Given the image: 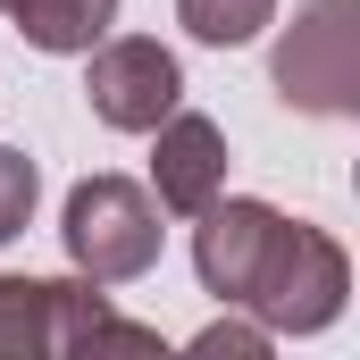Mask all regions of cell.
<instances>
[{
    "mask_svg": "<svg viewBox=\"0 0 360 360\" xmlns=\"http://www.w3.org/2000/svg\"><path fill=\"white\" fill-rule=\"evenodd\" d=\"M193 218H201L193 260H201V285L218 302L260 310L269 327H293V335H310V327H327L344 310L352 269H344V252L319 226L276 218L269 201H210Z\"/></svg>",
    "mask_w": 360,
    "mask_h": 360,
    "instance_id": "cell-1",
    "label": "cell"
},
{
    "mask_svg": "<svg viewBox=\"0 0 360 360\" xmlns=\"http://www.w3.org/2000/svg\"><path fill=\"white\" fill-rule=\"evenodd\" d=\"M68 260L92 276V285H126L160 260V210L134 193L126 176H92L68 193Z\"/></svg>",
    "mask_w": 360,
    "mask_h": 360,
    "instance_id": "cell-2",
    "label": "cell"
},
{
    "mask_svg": "<svg viewBox=\"0 0 360 360\" xmlns=\"http://www.w3.org/2000/svg\"><path fill=\"white\" fill-rule=\"evenodd\" d=\"M276 92L293 109H319V117H344L360 92V25L352 0H310L276 51Z\"/></svg>",
    "mask_w": 360,
    "mask_h": 360,
    "instance_id": "cell-3",
    "label": "cell"
},
{
    "mask_svg": "<svg viewBox=\"0 0 360 360\" xmlns=\"http://www.w3.org/2000/svg\"><path fill=\"white\" fill-rule=\"evenodd\" d=\"M84 101H92L101 126H117V134H151V126L184 101V76H176V59H168L160 42L134 34V42H101V51H92Z\"/></svg>",
    "mask_w": 360,
    "mask_h": 360,
    "instance_id": "cell-4",
    "label": "cell"
},
{
    "mask_svg": "<svg viewBox=\"0 0 360 360\" xmlns=\"http://www.w3.org/2000/svg\"><path fill=\"white\" fill-rule=\"evenodd\" d=\"M151 134H160V151H151L160 210H176V218L210 210V201H218V184H226V134H218L201 109H168Z\"/></svg>",
    "mask_w": 360,
    "mask_h": 360,
    "instance_id": "cell-5",
    "label": "cell"
},
{
    "mask_svg": "<svg viewBox=\"0 0 360 360\" xmlns=\"http://www.w3.org/2000/svg\"><path fill=\"white\" fill-rule=\"evenodd\" d=\"M8 17H17V34L34 51H92L109 34L117 0H8Z\"/></svg>",
    "mask_w": 360,
    "mask_h": 360,
    "instance_id": "cell-6",
    "label": "cell"
},
{
    "mask_svg": "<svg viewBox=\"0 0 360 360\" xmlns=\"http://www.w3.org/2000/svg\"><path fill=\"white\" fill-rule=\"evenodd\" d=\"M0 352H59V285L0 276Z\"/></svg>",
    "mask_w": 360,
    "mask_h": 360,
    "instance_id": "cell-7",
    "label": "cell"
},
{
    "mask_svg": "<svg viewBox=\"0 0 360 360\" xmlns=\"http://www.w3.org/2000/svg\"><path fill=\"white\" fill-rule=\"evenodd\" d=\"M176 17H184V34H193V42L235 51V42H252V34L276 17V0H176Z\"/></svg>",
    "mask_w": 360,
    "mask_h": 360,
    "instance_id": "cell-8",
    "label": "cell"
},
{
    "mask_svg": "<svg viewBox=\"0 0 360 360\" xmlns=\"http://www.w3.org/2000/svg\"><path fill=\"white\" fill-rule=\"evenodd\" d=\"M34 218V160L25 151H0V243Z\"/></svg>",
    "mask_w": 360,
    "mask_h": 360,
    "instance_id": "cell-9",
    "label": "cell"
},
{
    "mask_svg": "<svg viewBox=\"0 0 360 360\" xmlns=\"http://www.w3.org/2000/svg\"><path fill=\"white\" fill-rule=\"evenodd\" d=\"M226 344H235V352H269V327H210L193 352H226Z\"/></svg>",
    "mask_w": 360,
    "mask_h": 360,
    "instance_id": "cell-10",
    "label": "cell"
}]
</instances>
